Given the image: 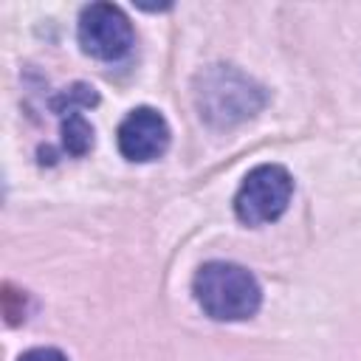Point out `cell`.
Segmentation results:
<instances>
[{
    "label": "cell",
    "instance_id": "cell-4",
    "mask_svg": "<svg viewBox=\"0 0 361 361\" xmlns=\"http://www.w3.org/2000/svg\"><path fill=\"white\" fill-rule=\"evenodd\" d=\"M76 37L85 54L96 59H121L133 48V23L130 17L113 3H90L79 11Z\"/></svg>",
    "mask_w": 361,
    "mask_h": 361
},
{
    "label": "cell",
    "instance_id": "cell-6",
    "mask_svg": "<svg viewBox=\"0 0 361 361\" xmlns=\"http://www.w3.org/2000/svg\"><path fill=\"white\" fill-rule=\"evenodd\" d=\"M62 118V147L71 155H85L93 147V127L87 124V118L79 110H65L59 113Z\"/></svg>",
    "mask_w": 361,
    "mask_h": 361
},
{
    "label": "cell",
    "instance_id": "cell-2",
    "mask_svg": "<svg viewBox=\"0 0 361 361\" xmlns=\"http://www.w3.org/2000/svg\"><path fill=\"white\" fill-rule=\"evenodd\" d=\"M192 290L203 313L214 322L251 319L262 305V288L257 276L234 262H206L192 279Z\"/></svg>",
    "mask_w": 361,
    "mask_h": 361
},
{
    "label": "cell",
    "instance_id": "cell-8",
    "mask_svg": "<svg viewBox=\"0 0 361 361\" xmlns=\"http://www.w3.org/2000/svg\"><path fill=\"white\" fill-rule=\"evenodd\" d=\"M17 361H68V355L56 347H31Z\"/></svg>",
    "mask_w": 361,
    "mask_h": 361
},
{
    "label": "cell",
    "instance_id": "cell-5",
    "mask_svg": "<svg viewBox=\"0 0 361 361\" xmlns=\"http://www.w3.org/2000/svg\"><path fill=\"white\" fill-rule=\"evenodd\" d=\"M116 138L127 161H155L169 147V124L155 107H135L118 124Z\"/></svg>",
    "mask_w": 361,
    "mask_h": 361
},
{
    "label": "cell",
    "instance_id": "cell-3",
    "mask_svg": "<svg viewBox=\"0 0 361 361\" xmlns=\"http://www.w3.org/2000/svg\"><path fill=\"white\" fill-rule=\"evenodd\" d=\"M290 195H293L290 172L279 164H259L243 178L234 195V214L245 226L274 223L285 214Z\"/></svg>",
    "mask_w": 361,
    "mask_h": 361
},
{
    "label": "cell",
    "instance_id": "cell-1",
    "mask_svg": "<svg viewBox=\"0 0 361 361\" xmlns=\"http://www.w3.org/2000/svg\"><path fill=\"white\" fill-rule=\"evenodd\" d=\"M195 104L206 124L226 130L265 107V90L231 65H209L195 79Z\"/></svg>",
    "mask_w": 361,
    "mask_h": 361
},
{
    "label": "cell",
    "instance_id": "cell-7",
    "mask_svg": "<svg viewBox=\"0 0 361 361\" xmlns=\"http://www.w3.org/2000/svg\"><path fill=\"white\" fill-rule=\"evenodd\" d=\"M99 102V96H96V90L90 87V85H73V87H68V90H62L54 102H51V107H54V113H65V110H82V107H93Z\"/></svg>",
    "mask_w": 361,
    "mask_h": 361
}]
</instances>
